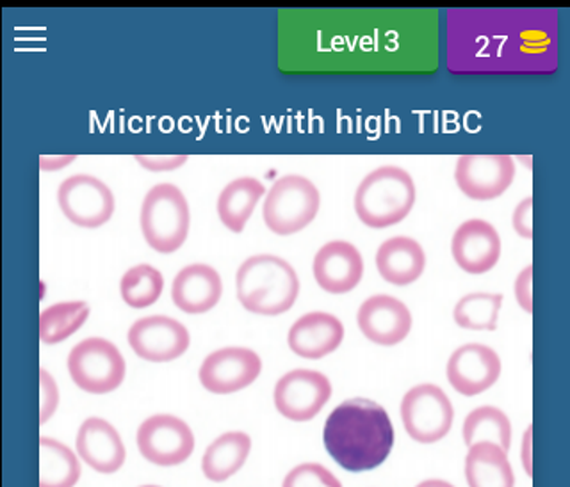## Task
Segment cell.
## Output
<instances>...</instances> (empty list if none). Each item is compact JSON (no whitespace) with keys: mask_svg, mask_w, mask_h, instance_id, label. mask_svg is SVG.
<instances>
[{"mask_svg":"<svg viewBox=\"0 0 570 487\" xmlns=\"http://www.w3.org/2000/svg\"><path fill=\"white\" fill-rule=\"evenodd\" d=\"M557 67L552 9L450 11L448 68L454 73H551Z\"/></svg>","mask_w":570,"mask_h":487,"instance_id":"1","label":"cell"},{"mask_svg":"<svg viewBox=\"0 0 570 487\" xmlns=\"http://www.w3.org/2000/svg\"><path fill=\"white\" fill-rule=\"evenodd\" d=\"M323 441L326 453L338 466L361 474L379 468L387 459L394 445V429L380 404L352 399L332 411Z\"/></svg>","mask_w":570,"mask_h":487,"instance_id":"2","label":"cell"},{"mask_svg":"<svg viewBox=\"0 0 570 487\" xmlns=\"http://www.w3.org/2000/svg\"><path fill=\"white\" fill-rule=\"evenodd\" d=\"M237 299L249 314L275 317L293 308L299 279L289 261L275 255H255L240 264L236 275Z\"/></svg>","mask_w":570,"mask_h":487,"instance_id":"3","label":"cell"},{"mask_svg":"<svg viewBox=\"0 0 570 487\" xmlns=\"http://www.w3.org/2000/svg\"><path fill=\"white\" fill-rule=\"evenodd\" d=\"M414 178L397 166L374 169L356 187V216L365 227L374 230L394 227L403 221L414 209Z\"/></svg>","mask_w":570,"mask_h":487,"instance_id":"4","label":"cell"},{"mask_svg":"<svg viewBox=\"0 0 570 487\" xmlns=\"http://www.w3.org/2000/svg\"><path fill=\"white\" fill-rule=\"evenodd\" d=\"M142 237L154 251L169 255L183 248L191 213L186 196L174 183H159L145 196L139 216Z\"/></svg>","mask_w":570,"mask_h":487,"instance_id":"5","label":"cell"},{"mask_svg":"<svg viewBox=\"0 0 570 487\" xmlns=\"http://www.w3.org/2000/svg\"><path fill=\"white\" fill-rule=\"evenodd\" d=\"M320 205V191L308 178L285 175L267 191L264 222L276 236H294L316 219Z\"/></svg>","mask_w":570,"mask_h":487,"instance_id":"6","label":"cell"},{"mask_svg":"<svg viewBox=\"0 0 570 487\" xmlns=\"http://www.w3.org/2000/svg\"><path fill=\"white\" fill-rule=\"evenodd\" d=\"M68 372L80 390L104 395L120 388L127 367L115 344L104 338H88L70 350Z\"/></svg>","mask_w":570,"mask_h":487,"instance_id":"7","label":"cell"},{"mask_svg":"<svg viewBox=\"0 0 570 487\" xmlns=\"http://www.w3.org/2000/svg\"><path fill=\"white\" fill-rule=\"evenodd\" d=\"M401 418L410 438L417 444L432 445L450 433L453 406L439 386L419 385L403 397Z\"/></svg>","mask_w":570,"mask_h":487,"instance_id":"8","label":"cell"},{"mask_svg":"<svg viewBox=\"0 0 570 487\" xmlns=\"http://www.w3.org/2000/svg\"><path fill=\"white\" fill-rule=\"evenodd\" d=\"M58 203L68 221L89 230L104 227L115 213V195L91 175L67 178L59 186Z\"/></svg>","mask_w":570,"mask_h":487,"instance_id":"9","label":"cell"},{"mask_svg":"<svg viewBox=\"0 0 570 487\" xmlns=\"http://www.w3.org/2000/svg\"><path fill=\"white\" fill-rule=\"evenodd\" d=\"M138 448L141 456L154 465H183L195 450V436L180 418L156 415L139 426Z\"/></svg>","mask_w":570,"mask_h":487,"instance_id":"10","label":"cell"},{"mask_svg":"<svg viewBox=\"0 0 570 487\" xmlns=\"http://www.w3.org/2000/svg\"><path fill=\"white\" fill-rule=\"evenodd\" d=\"M330 397L332 385L328 377L305 368L285 374L275 386L276 409L287 420H312L325 408Z\"/></svg>","mask_w":570,"mask_h":487,"instance_id":"11","label":"cell"},{"mask_svg":"<svg viewBox=\"0 0 570 487\" xmlns=\"http://www.w3.org/2000/svg\"><path fill=\"white\" fill-rule=\"evenodd\" d=\"M127 340L134 352L150 364L174 361L191 344L186 326L165 315H151L136 320L129 329Z\"/></svg>","mask_w":570,"mask_h":487,"instance_id":"12","label":"cell"},{"mask_svg":"<svg viewBox=\"0 0 570 487\" xmlns=\"http://www.w3.org/2000/svg\"><path fill=\"white\" fill-rule=\"evenodd\" d=\"M263 361L246 347H225L204 359L200 367L202 386L216 395L236 394L257 381Z\"/></svg>","mask_w":570,"mask_h":487,"instance_id":"13","label":"cell"},{"mask_svg":"<svg viewBox=\"0 0 570 487\" xmlns=\"http://www.w3.org/2000/svg\"><path fill=\"white\" fill-rule=\"evenodd\" d=\"M515 165L510 156H463L454 168V180L474 201L495 200L510 189Z\"/></svg>","mask_w":570,"mask_h":487,"instance_id":"14","label":"cell"},{"mask_svg":"<svg viewBox=\"0 0 570 487\" xmlns=\"http://www.w3.org/2000/svg\"><path fill=\"white\" fill-rule=\"evenodd\" d=\"M501 359L498 352L481 344H468L454 350L448 361V381L465 397L483 394L498 382Z\"/></svg>","mask_w":570,"mask_h":487,"instance_id":"15","label":"cell"},{"mask_svg":"<svg viewBox=\"0 0 570 487\" xmlns=\"http://www.w3.org/2000/svg\"><path fill=\"white\" fill-rule=\"evenodd\" d=\"M451 252L463 272L485 275L501 258V237L490 222L469 219L454 231Z\"/></svg>","mask_w":570,"mask_h":487,"instance_id":"16","label":"cell"},{"mask_svg":"<svg viewBox=\"0 0 570 487\" xmlns=\"http://www.w3.org/2000/svg\"><path fill=\"white\" fill-rule=\"evenodd\" d=\"M362 335L376 346L392 347L409 337L412 315L405 302L392 296H373L356 315Z\"/></svg>","mask_w":570,"mask_h":487,"instance_id":"17","label":"cell"},{"mask_svg":"<svg viewBox=\"0 0 570 487\" xmlns=\"http://www.w3.org/2000/svg\"><path fill=\"white\" fill-rule=\"evenodd\" d=\"M314 278L325 292H352L364 276V260L358 249L346 240L325 244L312 264Z\"/></svg>","mask_w":570,"mask_h":487,"instance_id":"18","label":"cell"},{"mask_svg":"<svg viewBox=\"0 0 570 487\" xmlns=\"http://www.w3.org/2000/svg\"><path fill=\"white\" fill-rule=\"evenodd\" d=\"M343 322L325 311L303 315L291 326L289 341L294 355L305 359H321L332 355L343 344Z\"/></svg>","mask_w":570,"mask_h":487,"instance_id":"19","label":"cell"},{"mask_svg":"<svg viewBox=\"0 0 570 487\" xmlns=\"http://www.w3.org/2000/svg\"><path fill=\"white\" fill-rule=\"evenodd\" d=\"M222 276L214 267L193 264L184 267L174 279L171 299L178 310L189 315L207 314L222 299Z\"/></svg>","mask_w":570,"mask_h":487,"instance_id":"20","label":"cell"},{"mask_svg":"<svg viewBox=\"0 0 570 487\" xmlns=\"http://www.w3.org/2000/svg\"><path fill=\"white\" fill-rule=\"evenodd\" d=\"M77 453L98 474H115L125 463V447L120 435L102 418H88L80 426Z\"/></svg>","mask_w":570,"mask_h":487,"instance_id":"21","label":"cell"},{"mask_svg":"<svg viewBox=\"0 0 570 487\" xmlns=\"http://www.w3.org/2000/svg\"><path fill=\"white\" fill-rule=\"evenodd\" d=\"M426 267V252L417 240L392 237L376 251V269L387 284L406 287L421 278Z\"/></svg>","mask_w":570,"mask_h":487,"instance_id":"22","label":"cell"},{"mask_svg":"<svg viewBox=\"0 0 570 487\" xmlns=\"http://www.w3.org/2000/svg\"><path fill=\"white\" fill-rule=\"evenodd\" d=\"M465 477L469 487H515V477L507 453L494 444L469 447Z\"/></svg>","mask_w":570,"mask_h":487,"instance_id":"23","label":"cell"},{"mask_svg":"<svg viewBox=\"0 0 570 487\" xmlns=\"http://www.w3.org/2000/svg\"><path fill=\"white\" fill-rule=\"evenodd\" d=\"M264 195L266 187L254 177L237 178L228 183L218 198V216L223 225L234 233H240Z\"/></svg>","mask_w":570,"mask_h":487,"instance_id":"24","label":"cell"},{"mask_svg":"<svg viewBox=\"0 0 570 487\" xmlns=\"http://www.w3.org/2000/svg\"><path fill=\"white\" fill-rule=\"evenodd\" d=\"M252 450V439L245 433H227L219 436L205 450L202 470L213 483H225L243 468Z\"/></svg>","mask_w":570,"mask_h":487,"instance_id":"25","label":"cell"},{"mask_svg":"<svg viewBox=\"0 0 570 487\" xmlns=\"http://www.w3.org/2000/svg\"><path fill=\"white\" fill-rule=\"evenodd\" d=\"M463 441L468 447L476 444H494L508 453L512 444V426L501 409L483 406L463 421Z\"/></svg>","mask_w":570,"mask_h":487,"instance_id":"26","label":"cell"},{"mask_svg":"<svg viewBox=\"0 0 570 487\" xmlns=\"http://www.w3.org/2000/svg\"><path fill=\"white\" fill-rule=\"evenodd\" d=\"M40 487H73L79 483L80 465L67 445L41 438Z\"/></svg>","mask_w":570,"mask_h":487,"instance_id":"27","label":"cell"},{"mask_svg":"<svg viewBox=\"0 0 570 487\" xmlns=\"http://www.w3.org/2000/svg\"><path fill=\"white\" fill-rule=\"evenodd\" d=\"M89 317L85 301L58 302L41 311L40 338L47 346H56L76 335Z\"/></svg>","mask_w":570,"mask_h":487,"instance_id":"28","label":"cell"},{"mask_svg":"<svg viewBox=\"0 0 570 487\" xmlns=\"http://www.w3.org/2000/svg\"><path fill=\"white\" fill-rule=\"evenodd\" d=\"M503 299L501 294H468L454 306V322L469 331H495Z\"/></svg>","mask_w":570,"mask_h":487,"instance_id":"29","label":"cell"},{"mask_svg":"<svg viewBox=\"0 0 570 487\" xmlns=\"http://www.w3.org/2000/svg\"><path fill=\"white\" fill-rule=\"evenodd\" d=\"M163 288H165V278L156 267L148 266V264L134 266L121 276V299L136 310L148 308L157 302L163 294Z\"/></svg>","mask_w":570,"mask_h":487,"instance_id":"30","label":"cell"},{"mask_svg":"<svg viewBox=\"0 0 570 487\" xmlns=\"http://www.w3.org/2000/svg\"><path fill=\"white\" fill-rule=\"evenodd\" d=\"M282 487H343L325 466L305 463L287 474Z\"/></svg>","mask_w":570,"mask_h":487,"instance_id":"31","label":"cell"},{"mask_svg":"<svg viewBox=\"0 0 570 487\" xmlns=\"http://www.w3.org/2000/svg\"><path fill=\"white\" fill-rule=\"evenodd\" d=\"M40 385H41V411L40 421H49L56 409L59 406V391L58 386L53 382L52 376L47 370H40Z\"/></svg>","mask_w":570,"mask_h":487,"instance_id":"32","label":"cell"},{"mask_svg":"<svg viewBox=\"0 0 570 487\" xmlns=\"http://www.w3.org/2000/svg\"><path fill=\"white\" fill-rule=\"evenodd\" d=\"M512 225L517 236H521L522 239H533V196H528L525 200L517 205V209L513 210Z\"/></svg>","mask_w":570,"mask_h":487,"instance_id":"33","label":"cell"},{"mask_svg":"<svg viewBox=\"0 0 570 487\" xmlns=\"http://www.w3.org/2000/svg\"><path fill=\"white\" fill-rule=\"evenodd\" d=\"M515 297L522 310L533 314V266L525 267L521 275L517 276Z\"/></svg>","mask_w":570,"mask_h":487,"instance_id":"34","label":"cell"},{"mask_svg":"<svg viewBox=\"0 0 570 487\" xmlns=\"http://www.w3.org/2000/svg\"><path fill=\"white\" fill-rule=\"evenodd\" d=\"M139 165L142 168L150 169V171H171V169L180 168V166L186 165L187 157L178 156V157H136Z\"/></svg>","mask_w":570,"mask_h":487,"instance_id":"35","label":"cell"},{"mask_svg":"<svg viewBox=\"0 0 570 487\" xmlns=\"http://www.w3.org/2000/svg\"><path fill=\"white\" fill-rule=\"evenodd\" d=\"M417 487H453L450 483H444V480H426V483L419 484Z\"/></svg>","mask_w":570,"mask_h":487,"instance_id":"36","label":"cell"},{"mask_svg":"<svg viewBox=\"0 0 570 487\" xmlns=\"http://www.w3.org/2000/svg\"><path fill=\"white\" fill-rule=\"evenodd\" d=\"M142 487H159V486H142Z\"/></svg>","mask_w":570,"mask_h":487,"instance_id":"37","label":"cell"}]
</instances>
